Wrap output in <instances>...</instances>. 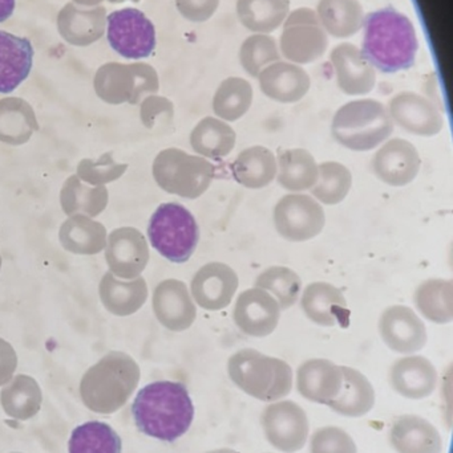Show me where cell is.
I'll return each instance as SVG.
<instances>
[{
    "mask_svg": "<svg viewBox=\"0 0 453 453\" xmlns=\"http://www.w3.org/2000/svg\"><path fill=\"white\" fill-rule=\"evenodd\" d=\"M132 415L144 435L173 443L191 428L194 404L183 383L157 380L138 391Z\"/></svg>",
    "mask_w": 453,
    "mask_h": 453,
    "instance_id": "6da1fadb",
    "label": "cell"
},
{
    "mask_svg": "<svg viewBox=\"0 0 453 453\" xmlns=\"http://www.w3.org/2000/svg\"><path fill=\"white\" fill-rule=\"evenodd\" d=\"M418 42L414 24L394 8H382L364 20L362 55L383 73H396L414 65Z\"/></svg>",
    "mask_w": 453,
    "mask_h": 453,
    "instance_id": "7a4b0ae2",
    "label": "cell"
},
{
    "mask_svg": "<svg viewBox=\"0 0 453 453\" xmlns=\"http://www.w3.org/2000/svg\"><path fill=\"white\" fill-rule=\"evenodd\" d=\"M228 374L239 390L269 403L286 398L294 383L292 366L286 361L255 349L234 353L228 361Z\"/></svg>",
    "mask_w": 453,
    "mask_h": 453,
    "instance_id": "3957f363",
    "label": "cell"
},
{
    "mask_svg": "<svg viewBox=\"0 0 453 453\" xmlns=\"http://www.w3.org/2000/svg\"><path fill=\"white\" fill-rule=\"evenodd\" d=\"M140 380V367L132 357L112 351L85 372L82 396L90 409L111 414L125 404Z\"/></svg>",
    "mask_w": 453,
    "mask_h": 453,
    "instance_id": "277c9868",
    "label": "cell"
},
{
    "mask_svg": "<svg viewBox=\"0 0 453 453\" xmlns=\"http://www.w3.org/2000/svg\"><path fill=\"white\" fill-rule=\"evenodd\" d=\"M394 122L382 104L359 101L343 106L332 119V138L343 148L358 153L375 150L390 140Z\"/></svg>",
    "mask_w": 453,
    "mask_h": 453,
    "instance_id": "5b68a950",
    "label": "cell"
},
{
    "mask_svg": "<svg viewBox=\"0 0 453 453\" xmlns=\"http://www.w3.org/2000/svg\"><path fill=\"white\" fill-rule=\"evenodd\" d=\"M152 173L165 193L193 201L209 190L215 180V167L204 157L169 148L157 154Z\"/></svg>",
    "mask_w": 453,
    "mask_h": 453,
    "instance_id": "8992f818",
    "label": "cell"
},
{
    "mask_svg": "<svg viewBox=\"0 0 453 453\" xmlns=\"http://www.w3.org/2000/svg\"><path fill=\"white\" fill-rule=\"evenodd\" d=\"M152 247L167 260L184 264L196 252L199 228L196 218L183 204L162 203L152 215L148 226Z\"/></svg>",
    "mask_w": 453,
    "mask_h": 453,
    "instance_id": "52a82bcc",
    "label": "cell"
},
{
    "mask_svg": "<svg viewBox=\"0 0 453 453\" xmlns=\"http://www.w3.org/2000/svg\"><path fill=\"white\" fill-rule=\"evenodd\" d=\"M159 81L151 66L144 64L124 65L108 63L98 69L95 76V90L104 103L112 105L140 103L149 93L157 92Z\"/></svg>",
    "mask_w": 453,
    "mask_h": 453,
    "instance_id": "ba28073f",
    "label": "cell"
},
{
    "mask_svg": "<svg viewBox=\"0 0 453 453\" xmlns=\"http://www.w3.org/2000/svg\"><path fill=\"white\" fill-rule=\"evenodd\" d=\"M274 226L282 239L305 242L316 239L326 226L324 206L305 193H290L277 202Z\"/></svg>",
    "mask_w": 453,
    "mask_h": 453,
    "instance_id": "9c48e42d",
    "label": "cell"
},
{
    "mask_svg": "<svg viewBox=\"0 0 453 453\" xmlns=\"http://www.w3.org/2000/svg\"><path fill=\"white\" fill-rule=\"evenodd\" d=\"M111 47L125 58H145L156 48L153 23L137 8H122L106 18Z\"/></svg>",
    "mask_w": 453,
    "mask_h": 453,
    "instance_id": "30bf717a",
    "label": "cell"
},
{
    "mask_svg": "<svg viewBox=\"0 0 453 453\" xmlns=\"http://www.w3.org/2000/svg\"><path fill=\"white\" fill-rule=\"evenodd\" d=\"M262 428L269 443L285 453L301 451L308 441L310 423L308 414L293 401H277L262 414Z\"/></svg>",
    "mask_w": 453,
    "mask_h": 453,
    "instance_id": "8fae6325",
    "label": "cell"
},
{
    "mask_svg": "<svg viewBox=\"0 0 453 453\" xmlns=\"http://www.w3.org/2000/svg\"><path fill=\"white\" fill-rule=\"evenodd\" d=\"M378 329L385 345L403 356L417 354L427 345L428 333L425 321L410 306H388L380 314Z\"/></svg>",
    "mask_w": 453,
    "mask_h": 453,
    "instance_id": "7c38bea8",
    "label": "cell"
},
{
    "mask_svg": "<svg viewBox=\"0 0 453 453\" xmlns=\"http://www.w3.org/2000/svg\"><path fill=\"white\" fill-rule=\"evenodd\" d=\"M422 169V158L414 143L403 138L386 141L371 159L375 177L390 186L404 188L411 185Z\"/></svg>",
    "mask_w": 453,
    "mask_h": 453,
    "instance_id": "4fadbf2b",
    "label": "cell"
},
{
    "mask_svg": "<svg viewBox=\"0 0 453 453\" xmlns=\"http://www.w3.org/2000/svg\"><path fill=\"white\" fill-rule=\"evenodd\" d=\"M239 287L238 274L228 264H205L191 279V290L196 305L209 311H223L230 305Z\"/></svg>",
    "mask_w": 453,
    "mask_h": 453,
    "instance_id": "5bb4252c",
    "label": "cell"
},
{
    "mask_svg": "<svg viewBox=\"0 0 453 453\" xmlns=\"http://www.w3.org/2000/svg\"><path fill=\"white\" fill-rule=\"evenodd\" d=\"M282 309L273 296L260 288H250L237 297L233 321L244 334L265 338L273 334L281 321Z\"/></svg>",
    "mask_w": 453,
    "mask_h": 453,
    "instance_id": "9a60e30c",
    "label": "cell"
},
{
    "mask_svg": "<svg viewBox=\"0 0 453 453\" xmlns=\"http://www.w3.org/2000/svg\"><path fill=\"white\" fill-rule=\"evenodd\" d=\"M105 258L114 276L137 279L148 265V242L138 229L132 226L114 229L106 237Z\"/></svg>",
    "mask_w": 453,
    "mask_h": 453,
    "instance_id": "2e32d148",
    "label": "cell"
},
{
    "mask_svg": "<svg viewBox=\"0 0 453 453\" xmlns=\"http://www.w3.org/2000/svg\"><path fill=\"white\" fill-rule=\"evenodd\" d=\"M154 316L170 332H185L196 322L197 305L188 285L180 280L160 282L152 298Z\"/></svg>",
    "mask_w": 453,
    "mask_h": 453,
    "instance_id": "e0dca14e",
    "label": "cell"
},
{
    "mask_svg": "<svg viewBox=\"0 0 453 453\" xmlns=\"http://www.w3.org/2000/svg\"><path fill=\"white\" fill-rule=\"evenodd\" d=\"M388 380L396 394L411 401H420L433 395L438 388L439 375L430 359L411 354L394 362Z\"/></svg>",
    "mask_w": 453,
    "mask_h": 453,
    "instance_id": "ac0fdd59",
    "label": "cell"
},
{
    "mask_svg": "<svg viewBox=\"0 0 453 453\" xmlns=\"http://www.w3.org/2000/svg\"><path fill=\"white\" fill-rule=\"evenodd\" d=\"M342 385V366L330 359H309L298 367V393L313 403L329 406L337 398Z\"/></svg>",
    "mask_w": 453,
    "mask_h": 453,
    "instance_id": "d6986e66",
    "label": "cell"
},
{
    "mask_svg": "<svg viewBox=\"0 0 453 453\" xmlns=\"http://www.w3.org/2000/svg\"><path fill=\"white\" fill-rule=\"evenodd\" d=\"M301 311L306 319L318 326L332 327L345 321L348 300L340 288L324 281H316L302 289Z\"/></svg>",
    "mask_w": 453,
    "mask_h": 453,
    "instance_id": "ffe728a7",
    "label": "cell"
},
{
    "mask_svg": "<svg viewBox=\"0 0 453 453\" xmlns=\"http://www.w3.org/2000/svg\"><path fill=\"white\" fill-rule=\"evenodd\" d=\"M390 117L404 132L418 137H435L443 130L441 114L423 98L403 95L391 104Z\"/></svg>",
    "mask_w": 453,
    "mask_h": 453,
    "instance_id": "44dd1931",
    "label": "cell"
},
{
    "mask_svg": "<svg viewBox=\"0 0 453 453\" xmlns=\"http://www.w3.org/2000/svg\"><path fill=\"white\" fill-rule=\"evenodd\" d=\"M390 441L398 453H441L443 439L433 423L418 415H402L394 420Z\"/></svg>",
    "mask_w": 453,
    "mask_h": 453,
    "instance_id": "7402d4cb",
    "label": "cell"
},
{
    "mask_svg": "<svg viewBox=\"0 0 453 453\" xmlns=\"http://www.w3.org/2000/svg\"><path fill=\"white\" fill-rule=\"evenodd\" d=\"M34 47L27 37L0 31V93L13 92L31 73Z\"/></svg>",
    "mask_w": 453,
    "mask_h": 453,
    "instance_id": "603a6c76",
    "label": "cell"
},
{
    "mask_svg": "<svg viewBox=\"0 0 453 453\" xmlns=\"http://www.w3.org/2000/svg\"><path fill=\"white\" fill-rule=\"evenodd\" d=\"M106 26V12L104 7L82 10L74 3H68L58 16V28L66 42L77 47H85L98 42Z\"/></svg>",
    "mask_w": 453,
    "mask_h": 453,
    "instance_id": "cb8c5ba5",
    "label": "cell"
},
{
    "mask_svg": "<svg viewBox=\"0 0 453 453\" xmlns=\"http://www.w3.org/2000/svg\"><path fill=\"white\" fill-rule=\"evenodd\" d=\"M98 295L109 313L127 317L143 308L148 300V285L141 276L122 281L112 272H106L101 280Z\"/></svg>",
    "mask_w": 453,
    "mask_h": 453,
    "instance_id": "d4e9b609",
    "label": "cell"
},
{
    "mask_svg": "<svg viewBox=\"0 0 453 453\" xmlns=\"http://www.w3.org/2000/svg\"><path fill=\"white\" fill-rule=\"evenodd\" d=\"M231 174L242 188L261 190L277 177V157L265 146L245 149L231 164Z\"/></svg>",
    "mask_w": 453,
    "mask_h": 453,
    "instance_id": "484cf974",
    "label": "cell"
},
{
    "mask_svg": "<svg viewBox=\"0 0 453 453\" xmlns=\"http://www.w3.org/2000/svg\"><path fill=\"white\" fill-rule=\"evenodd\" d=\"M276 180L289 193L310 191L318 180V164L306 149H287L277 156Z\"/></svg>",
    "mask_w": 453,
    "mask_h": 453,
    "instance_id": "4316f807",
    "label": "cell"
},
{
    "mask_svg": "<svg viewBox=\"0 0 453 453\" xmlns=\"http://www.w3.org/2000/svg\"><path fill=\"white\" fill-rule=\"evenodd\" d=\"M343 385L337 398L329 404L337 414L361 418L375 406V388L369 378L353 367L342 366Z\"/></svg>",
    "mask_w": 453,
    "mask_h": 453,
    "instance_id": "83f0119b",
    "label": "cell"
},
{
    "mask_svg": "<svg viewBox=\"0 0 453 453\" xmlns=\"http://www.w3.org/2000/svg\"><path fill=\"white\" fill-rule=\"evenodd\" d=\"M418 313L436 325H449L453 321V282L446 279H430L423 281L414 293Z\"/></svg>",
    "mask_w": 453,
    "mask_h": 453,
    "instance_id": "f1b7e54d",
    "label": "cell"
},
{
    "mask_svg": "<svg viewBox=\"0 0 453 453\" xmlns=\"http://www.w3.org/2000/svg\"><path fill=\"white\" fill-rule=\"evenodd\" d=\"M237 134L230 125L220 119H202L191 134V146L197 156L207 159L228 157L236 148Z\"/></svg>",
    "mask_w": 453,
    "mask_h": 453,
    "instance_id": "f546056e",
    "label": "cell"
},
{
    "mask_svg": "<svg viewBox=\"0 0 453 453\" xmlns=\"http://www.w3.org/2000/svg\"><path fill=\"white\" fill-rule=\"evenodd\" d=\"M39 130L34 109L18 97L0 100V142L19 146Z\"/></svg>",
    "mask_w": 453,
    "mask_h": 453,
    "instance_id": "4dcf8cb0",
    "label": "cell"
},
{
    "mask_svg": "<svg viewBox=\"0 0 453 453\" xmlns=\"http://www.w3.org/2000/svg\"><path fill=\"white\" fill-rule=\"evenodd\" d=\"M106 229L85 215H74L63 223L59 239L64 250L76 255H96L105 250Z\"/></svg>",
    "mask_w": 453,
    "mask_h": 453,
    "instance_id": "1f68e13d",
    "label": "cell"
},
{
    "mask_svg": "<svg viewBox=\"0 0 453 453\" xmlns=\"http://www.w3.org/2000/svg\"><path fill=\"white\" fill-rule=\"evenodd\" d=\"M108 201L109 194L105 186L85 185L77 175L69 177L60 191L61 209L68 217H98L106 209Z\"/></svg>",
    "mask_w": 453,
    "mask_h": 453,
    "instance_id": "d6a6232c",
    "label": "cell"
},
{
    "mask_svg": "<svg viewBox=\"0 0 453 453\" xmlns=\"http://www.w3.org/2000/svg\"><path fill=\"white\" fill-rule=\"evenodd\" d=\"M353 188V174L340 162L318 164V180L310 190V196L324 206L342 203Z\"/></svg>",
    "mask_w": 453,
    "mask_h": 453,
    "instance_id": "836d02e7",
    "label": "cell"
},
{
    "mask_svg": "<svg viewBox=\"0 0 453 453\" xmlns=\"http://www.w3.org/2000/svg\"><path fill=\"white\" fill-rule=\"evenodd\" d=\"M254 287L265 290L276 298L282 311L293 308L302 293V279L294 269L274 265L258 274Z\"/></svg>",
    "mask_w": 453,
    "mask_h": 453,
    "instance_id": "e575fe53",
    "label": "cell"
},
{
    "mask_svg": "<svg viewBox=\"0 0 453 453\" xmlns=\"http://www.w3.org/2000/svg\"><path fill=\"white\" fill-rule=\"evenodd\" d=\"M68 451L69 453H121V438L111 426L93 420L72 431Z\"/></svg>",
    "mask_w": 453,
    "mask_h": 453,
    "instance_id": "d590c367",
    "label": "cell"
},
{
    "mask_svg": "<svg viewBox=\"0 0 453 453\" xmlns=\"http://www.w3.org/2000/svg\"><path fill=\"white\" fill-rule=\"evenodd\" d=\"M252 104V92L245 82H231L223 85L215 96V113L223 121H237L241 119Z\"/></svg>",
    "mask_w": 453,
    "mask_h": 453,
    "instance_id": "8d00e7d4",
    "label": "cell"
},
{
    "mask_svg": "<svg viewBox=\"0 0 453 453\" xmlns=\"http://www.w3.org/2000/svg\"><path fill=\"white\" fill-rule=\"evenodd\" d=\"M128 165L117 164L112 153H105L98 159H82L77 166V177L90 186H105L114 182L127 172Z\"/></svg>",
    "mask_w": 453,
    "mask_h": 453,
    "instance_id": "74e56055",
    "label": "cell"
},
{
    "mask_svg": "<svg viewBox=\"0 0 453 453\" xmlns=\"http://www.w3.org/2000/svg\"><path fill=\"white\" fill-rule=\"evenodd\" d=\"M311 453H358L350 434L340 427H322L310 439Z\"/></svg>",
    "mask_w": 453,
    "mask_h": 453,
    "instance_id": "f35d334b",
    "label": "cell"
},
{
    "mask_svg": "<svg viewBox=\"0 0 453 453\" xmlns=\"http://www.w3.org/2000/svg\"><path fill=\"white\" fill-rule=\"evenodd\" d=\"M141 119L149 130L168 127L173 119V105L165 98H145L141 105Z\"/></svg>",
    "mask_w": 453,
    "mask_h": 453,
    "instance_id": "ab89813d",
    "label": "cell"
},
{
    "mask_svg": "<svg viewBox=\"0 0 453 453\" xmlns=\"http://www.w3.org/2000/svg\"><path fill=\"white\" fill-rule=\"evenodd\" d=\"M18 358L15 350L7 341L0 338V385L8 382L15 372Z\"/></svg>",
    "mask_w": 453,
    "mask_h": 453,
    "instance_id": "60d3db41",
    "label": "cell"
},
{
    "mask_svg": "<svg viewBox=\"0 0 453 453\" xmlns=\"http://www.w3.org/2000/svg\"><path fill=\"white\" fill-rule=\"evenodd\" d=\"M15 10V0H0V23L7 20Z\"/></svg>",
    "mask_w": 453,
    "mask_h": 453,
    "instance_id": "b9f144b4",
    "label": "cell"
},
{
    "mask_svg": "<svg viewBox=\"0 0 453 453\" xmlns=\"http://www.w3.org/2000/svg\"><path fill=\"white\" fill-rule=\"evenodd\" d=\"M74 2H76L77 4L80 5H98L100 4L101 2H104V0H74Z\"/></svg>",
    "mask_w": 453,
    "mask_h": 453,
    "instance_id": "7bdbcfd3",
    "label": "cell"
},
{
    "mask_svg": "<svg viewBox=\"0 0 453 453\" xmlns=\"http://www.w3.org/2000/svg\"><path fill=\"white\" fill-rule=\"evenodd\" d=\"M207 453H238V452L234 451V449H215V451H210Z\"/></svg>",
    "mask_w": 453,
    "mask_h": 453,
    "instance_id": "ee69618b",
    "label": "cell"
},
{
    "mask_svg": "<svg viewBox=\"0 0 453 453\" xmlns=\"http://www.w3.org/2000/svg\"><path fill=\"white\" fill-rule=\"evenodd\" d=\"M0 269H2V256H0Z\"/></svg>",
    "mask_w": 453,
    "mask_h": 453,
    "instance_id": "f6af8a7d",
    "label": "cell"
}]
</instances>
